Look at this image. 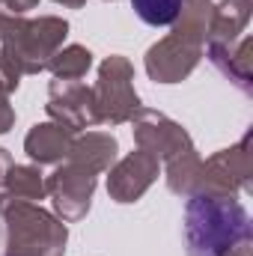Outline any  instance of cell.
<instances>
[{
  "label": "cell",
  "instance_id": "cell-1",
  "mask_svg": "<svg viewBox=\"0 0 253 256\" xmlns=\"http://www.w3.org/2000/svg\"><path fill=\"white\" fill-rule=\"evenodd\" d=\"M250 244V218L236 196L190 194L185 206L188 256H230Z\"/></svg>",
  "mask_w": 253,
  "mask_h": 256
},
{
  "label": "cell",
  "instance_id": "cell-2",
  "mask_svg": "<svg viewBox=\"0 0 253 256\" xmlns=\"http://www.w3.org/2000/svg\"><path fill=\"white\" fill-rule=\"evenodd\" d=\"M0 214L6 220V256H63L68 230L51 212L0 196Z\"/></svg>",
  "mask_w": 253,
  "mask_h": 256
},
{
  "label": "cell",
  "instance_id": "cell-3",
  "mask_svg": "<svg viewBox=\"0 0 253 256\" xmlns=\"http://www.w3.org/2000/svg\"><path fill=\"white\" fill-rule=\"evenodd\" d=\"M131 80H134V66L122 54H114L98 66V84L92 86V98L102 126L131 122V116L143 108Z\"/></svg>",
  "mask_w": 253,
  "mask_h": 256
},
{
  "label": "cell",
  "instance_id": "cell-4",
  "mask_svg": "<svg viewBox=\"0 0 253 256\" xmlns=\"http://www.w3.org/2000/svg\"><path fill=\"white\" fill-rule=\"evenodd\" d=\"M250 173H253L250 134H244L236 146L220 149L208 161H202L194 194H206V196H236L238 191H250Z\"/></svg>",
  "mask_w": 253,
  "mask_h": 256
},
{
  "label": "cell",
  "instance_id": "cell-5",
  "mask_svg": "<svg viewBox=\"0 0 253 256\" xmlns=\"http://www.w3.org/2000/svg\"><path fill=\"white\" fill-rule=\"evenodd\" d=\"M98 176L86 173L84 167L66 161L63 167H57L48 179H45V194L54 200V212L63 220H80L90 212V200L96 194Z\"/></svg>",
  "mask_w": 253,
  "mask_h": 256
},
{
  "label": "cell",
  "instance_id": "cell-6",
  "mask_svg": "<svg viewBox=\"0 0 253 256\" xmlns=\"http://www.w3.org/2000/svg\"><path fill=\"white\" fill-rule=\"evenodd\" d=\"M131 122H134V143H137V149L149 152L158 161H170L173 155H179V152H185V149L194 146L188 131L179 122H173L170 116L158 114V110L140 108L131 116Z\"/></svg>",
  "mask_w": 253,
  "mask_h": 256
},
{
  "label": "cell",
  "instance_id": "cell-7",
  "mask_svg": "<svg viewBox=\"0 0 253 256\" xmlns=\"http://www.w3.org/2000/svg\"><path fill=\"white\" fill-rule=\"evenodd\" d=\"M48 116L54 122H60L63 128H68L72 134L84 131L90 126H98L96 116V98H92V86L80 84V80H60L54 78L48 86Z\"/></svg>",
  "mask_w": 253,
  "mask_h": 256
},
{
  "label": "cell",
  "instance_id": "cell-8",
  "mask_svg": "<svg viewBox=\"0 0 253 256\" xmlns=\"http://www.w3.org/2000/svg\"><path fill=\"white\" fill-rule=\"evenodd\" d=\"M200 57H202L200 45L170 33L146 51V74L155 84H179L196 68Z\"/></svg>",
  "mask_w": 253,
  "mask_h": 256
},
{
  "label": "cell",
  "instance_id": "cell-9",
  "mask_svg": "<svg viewBox=\"0 0 253 256\" xmlns=\"http://www.w3.org/2000/svg\"><path fill=\"white\" fill-rule=\"evenodd\" d=\"M108 194L116 202H137L143 194L152 188V182L158 179V158H152L149 152L137 149L126 155L122 161L110 164L108 170Z\"/></svg>",
  "mask_w": 253,
  "mask_h": 256
},
{
  "label": "cell",
  "instance_id": "cell-10",
  "mask_svg": "<svg viewBox=\"0 0 253 256\" xmlns=\"http://www.w3.org/2000/svg\"><path fill=\"white\" fill-rule=\"evenodd\" d=\"M206 54L212 66L230 78L242 92H253V39L244 33L236 42H206Z\"/></svg>",
  "mask_w": 253,
  "mask_h": 256
},
{
  "label": "cell",
  "instance_id": "cell-11",
  "mask_svg": "<svg viewBox=\"0 0 253 256\" xmlns=\"http://www.w3.org/2000/svg\"><path fill=\"white\" fill-rule=\"evenodd\" d=\"M116 152H120V143H116L114 134H108V131H86V134L72 140V149H68L66 161L84 167L92 176H102L116 161Z\"/></svg>",
  "mask_w": 253,
  "mask_h": 256
},
{
  "label": "cell",
  "instance_id": "cell-12",
  "mask_svg": "<svg viewBox=\"0 0 253 256\" xmlns=\"http://www.w3.org/2000/svg\"><path fill=\"white\" fill-rule=\"evenodd\" d=\"M72 140H74V134L68 128H63L60 122H54V120L51 122H39V126L30 128V134L24 137V152L39 167L42 164H60V161L68 158Z\"/></svg>",
  "mask_w": 253,
  "mask_h": 256
},
{
  "label": "cell",
  "instance_id": "cell-13",
  "mask_svg": "<svg viewBox=\"0 0 253 256\" xmlns=\"http://www.w3.org/2000/svg\"><path fill=\"white\" fill-rule=\"evenodd\" d=\"M253 12V0H224L212 9V24H208V39L206 42H236L244 36L248 21Z\"/></svg>",
  "mask_w": 253,
  "mask_h": 256
},
{
  "label": "cell",
  "instance_id": "cell-14",
  "mask_svg": "<svg viewBox=\"0 0 253 256\" xmlns=\"http://www.w3.org/2000/svg\"><path fill=\"white\" fill-rule=\"evenodd\" d=\"M212 0H185L179 9V18L173 21V36L194 42V45H206L208 39V24H212Z\"/></svg>",
  "mask_w": 253,
  "mask_h": 256
},
{
  "label": "cell",
  "instance_id": "cell-15",
  "mask_svg": "<svg viewBox=\"0 0 253 256\" xmlns=\"http://www.w3.org/2000/svg\"><path fill=\"white\" fill-rule=\"evenodd\" d=\"M3 196L18 200V202H36L45 196V179L39 173V167L30 164H12L6 179H3Z\"/></svg>",
  "mask_w": 253,
  "mask_h": 256
},
{
  "label": "cell",
  "instance_id": "cell-16",
  "mask_svg": "<svg viewBox=\"0 0 253 256\" xmlns=\"http://www.w3.org/2000/svg\"><path fill=\"white\" fill-rule=\"evenodd\" d=\"M200 167H202V158L196 155L194 146L173 155L167 161V188L179 196H190L196 188V179H200Z\"/></svg>",
  "mask_w": 253,
  "mask_h": 256
},
{
  "label": "cell",
  "instance_id": "cell-17",
  "mask_svg": "<svg viewBox=\"0 0 253 256\" xmlns=\"http://www.w3.org/2000/svg\"><path fill=\"white\" fill-rule=\"evenodd\" d=\"M92 66V54L84 48V45H68V48H60L45 68L54 72V78L60 80H80Z\"/></svg>",
  "mask_w": 253,
  "mask_h": 256
},
{
  "label": "cell",
  "instance_id": "cell-18",
  "mask_svg": "<svg viewBox=\"0 0 253 256\" xmlns=\"http://www.w3.org/2000/svg\"><path fill=\"white\" fill-rule=\"evenodd\" d=\"M185 0H131L137 18L149 27H173Z\"/></svg>",
  "mask_w": 253,
  "mask_h": 256
},
{
  "label": "cell",
  "instance_id": "cell-19",
  "mask_svg": "<svg viewBox=\"0 0 253 256\" xmlns=\"http://www.w3.org/2000/svg\"><path fill=\"white\" fill-rule=\"evenodd\" d=\"M12 126H15V110H12V104H9V90H6L3 80H0V134H6Z\"/></svg>",
  "mask_w": 253,
  "mask_h": 256
},
{
  "label": "cell",
  "instance_id": "cell-20",
  "mask_svg": "<svg viewBox=\"0 0 253 256\" xmlns=\"http://www.w3.org/2000/svg\"><path fill=\"white\" fill-rule=\"evenodd\" d=\"M36 3H39V0H0V6H3L6 12H12V15H24V12L36 9Z\"/></svg>",
  "mask_w": 253,
  "mask_h": 256
},
{
  "label": "cell",
  "instance_id": "cell-21",
  "mask_svg": "<svg viewBox=\"0 0 253 256\" xmlns=\"http://www.w3.org/2000/svg\"><path fill=\"white\" fill-rule=\"evenodd\" d=\"M15 161H12V155L6 152V149H0V185H3V179H6V173H9V167H12Z\"/></svg>",
  "mask_w": 253,
  "mask_h": 256
},
{
  "label": "cell",
  "instance_id": "cell-22",
  "mask_svg": "<svg viewBox=\"0 0 253 256\" xmlns=\"http://www.w3.org/2000/svg\"><path fill=\"white\" fill-rule=\"evenodd\" d=\"M54 3H60V6H68V9H80L86 0H54Z\"/></svg>",
  "mask_w": 253,
  "mask_h": 256
},
{
  "label": "cell",
  "instance_id": "cell-23",
  "mask_svg": "<svg viewBox=\"0 0 253 256\" xmlns=\"http://www.w3.org/2000/svg\"><path fill=\"white\" fill-rule=\"evenodd\" d=\"M104 3H114V0H104Z\"/></svg>",
  "mask_w": 253,
  "mask_h": 256
}]
</instances>
